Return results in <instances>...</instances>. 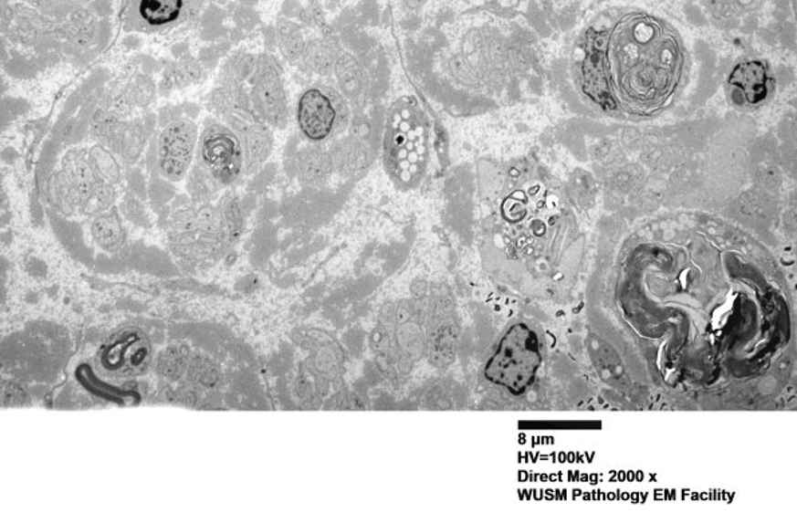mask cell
Returning a JSON list of instances; mask_svg holds the SVG:
<instances>
[{"label":"cell","instance_id":"2","mask_svg":"<svg viewBox=\"0 0 797 523\" xmlns=\"http://www.w3.org/2000/svg\"><path fill=\"white\" fill-rule=\"evenodd\" d=\"M540 364V350L535 333L520 324L509 330L487 367L493 383L520 392L535 378Z\"/></svg>","mask_w":797,"mask_h":523},{"label":"cell","instance_id":"8","mask_svg":"<svg viewBox=\"0 0 797 523\" xmlns=\"http://www.w3.org/2000/svg\"><path fill=\"white\" fill-rule=\"evenodd\" d=\"M37 5L47 10H59V8H71L82 5L86 0H34Z\"/></svg>","mask_w":797,"mask_h":523},{"label":"cell","instance_id":"7","mask_svg":"<svg viewBox=\"0 0 797 523\" xmlns=\"http://www.w3.org/2000/svg\"><path fill=\"white\" fill-rule=\"evenodd\" d=\"M77 379L89 392L100 398L108 399V401L117 402L120 404H126L128 402L133 403V399L139 401L140 396L133 391H125L121 388L110 386V384L102 382L90 367L82 364L79 369H77Z\"/></svg>","mask_w":797,"mask_h":523},{"label":"cell","instance_id":"3","mask_svg":"<svg viewBox=\"0 0 797 523\" xmlns=\"http://www.w3.org/2000/svg\"><path fill=\"white\" fill-rule=\"evenodd\" d=\"M152 347L142 330L125 329L111 335L97 355L103 375L111 379H129L148 369Z\"/></svg>","mask_w":797,"mask_h":523},{"label":"cell","instance_id":"6","mask_svg":"<svg viewBox=\"0 0 797 523\" xmlns=\"http://www.w3.org/2000/svg\"><path fill=\"white\" fill-rule=\"evenodd\" d=\"M337 110L331 99L320 89H309L298 103V123L309 140L320 142L331 134Z\"/></svg>","mask_w":797,"mask_h":523},{"label":"cell","instance_id":"5","mask_svg":"<svg viewBox=\"0 0 797 523\" xmlns=\"http://www.w3.org/2000/svg\"><path fill=\"white\" fill-rule=\"evenodd\" d=\"M202 158L212 175L223 183L235 180L242 166L239 142L222 128L205 131L202 143Z\"/></svg>","mask_w":797,"mask_h":523},{"label":"cell","instance_id":"4","mask_svg":"<svg viewBox=\"0 0 797 523\" xmlns=\"http://www.w3.org/2000/svg\"><path fill=\"white\" fill-rule=\"evenodd\" d=\"M202 0H125V27L142 33H164L196 16Z\"/></svg>","mask_w":797,"mask_h":523},{"label":"cell","instance_id":"9","mask_svg":"<svg viewBox=\"0 0 797 523\" xmlns=\"http://www.w3.org/2000/svg\"><path fill=\"white\" fill-rule=\"evenodd\" d=\"M421 2H423V0H408L409 5H412V7L421 5Z\"/></svg>","mask_w":797,"mask_h":523},{"label":"cell","instance_id":"1","mask_svg":"<svg viewBox=\"0 0 797 523\" xmlns=\"http://www.w3.org/2000/svg\"><path fill=\"white\" fill-rule=\"evenodd\" d=\"M682 70L676 34L655 16L632 14L587 38L579 83L604 111L647 117L669 105Z\"/></svg>","mask_w":797,"mask_h":523}]
</instances>
